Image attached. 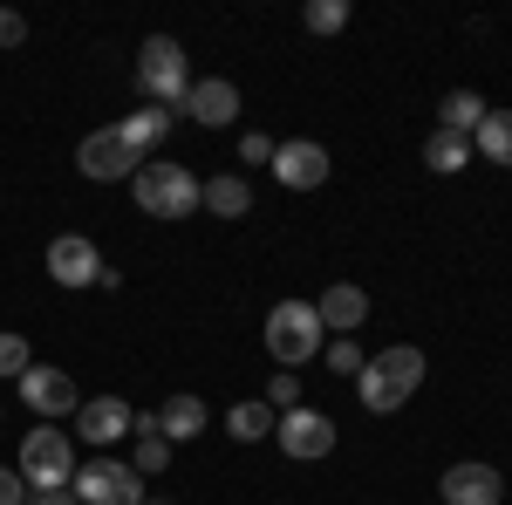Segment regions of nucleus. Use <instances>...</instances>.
<instances>
[{"instance_id":"obj_1","label":"nucleus","mask_w":512,"mask_h":505,"mask_svg":"<svg viewBox=\"0 0 512 505\" xmlns=\"http://www.w3.org/2000/svg\"><path fill=\"white\" fill-rule=\"evenodd\" d=\"M417 383H424V349L396 342V349H383V355H369V362H362L355 396H362V410H369V417H390V410H403V403L417 396Z\"/></svg>"},{"instance_id":"obj_2","label":"nucleus","mask_w":512,"mask_h":505,"mask_svg":"<svg viewBox=\"0 0 512 505\" xmlns=\"http://www.w3.org/2000/svg\"><path fill=\"white\" fill-rule=\"evenodd\" d=\"M321 349H328V328H321L315 301H274V314H267V355L280 369H301Z\"/></svg>"},{"instance_id":"obj_3","label":"nucleus","mask_w":512,"mask_h":505,"mask_svg":"<svg viewBox=\"0 0 512 505\" xmlns=\"http://www.w3.org/2000/svg\"><path fill=\"white\" fill-rule=\"evenodd\" d=\"M130 192H137V205L151 219H192L198 212V178L185 164H171V157H144L137 178H130Z\"/></svg>"},{"instance_id":"obj_4","label":"nucleus","mask_w":512,"mask_h":505,"mask_svg":"<svg viewBox=\"0 0 512 505\" xmlns=\"http://www.w3.org/2000/svg\"><path fill=\"white\" fill-rule=\"evenodd\" d=\"M21 478H28V492H62L69 478H76V437L55 424H41L21 437Z\"/></svg>"},{"instance_id":"obj_5","label":"nucleus","mask_w":512,"mask_h":505,"mask_svg":"<svg viewBox=\"0 0 512 505\" xmlns=\"http://www.w3.org/2000/svg\"><path fill=\"white\" fill-rule=\"evenodd\" d=\"M137 89L158 103V110H178L185 103V89H192V62H185V48L171 35H151L137 48Z\"/></svg>"},{"instance_id":"obj_6","label":"nucleus","mask_w":512,"mask_h":505,"mask_svg":"<svg viewBox=\"0 0 512 505\" xmlns=\"http://www.w3.org/2000/svg\"><path fill=\"white\" fill-rule=\"evenodd\" d=\"M69 492H76L82 505H144L151 492H144V478L123 465V458H89V465H76V478H69Z\"/></svg>"},{"instance_id":"obj_7","label":"nucleus","mask_w":512,"mask_h":505,"mask_svg":"<svg viewBox=\"0 0 512 505\" xmlns=\"http://www.w3.org/2000/svg\"><path fill=\"white\" fill-rule=\"evenodd\" d=\"M21 403L35 410L41 424H55V417H76L82 410V389L69 369H48V362H35L28 376H21Z\"/></svg>"},{"instance_id":"obj_8","label":"nucleus","mask_w":512,"mask_h":505,"mask_svg":"<svg viewBox=\"0 0 512 505\" xmlns=\"http://www.w3.org/2000/svg\"><path fill=\"white\" fill-rule=\"evenodd\" d=\"M137 164H144V157L117 137V123H110V130H89V137H82V151H76V171H82V178H96V185L137 178Z\"/></svg>"},{"instance_id":"obj_9","label":"nucleus","mask_w":512,"mask_h":505,"mask_svg":"<svg viewBox=\"0 0 512 505\" xmlns=\"http://www.w3.org/2000/svg\"><path fill=\"white\" fill-rule=\"evenodd\" d=\"M274 444L287 451V458H301V465H308V458H328V451H335V417L301 403V410H287V417L274 424Z\"/></svg>"},{"instance_id":"obj_10","label":"nucleus","mask_w":512,"mask_h":505,"mask_svg":"<svg viewBox=\"0 0 512 505\" xmlns=\"http://www.w3.org/2000/svg\"><path fill=\"white\" fill-rule=\"evenodd\" d=\"M137 424V410L123 403V396H82L76 410V444H96V451H117L123 437Z\"/></svg>"},{"instance_id":"obj_11","label":"nucleus","mask_w":512,"mask_h":505,"mask_svg":"<svg viewBox=\"0 0 512 505\" xmlns=\"http://www.w3.org/2000/svg\"><path fill=\"white\" fill-rule=\"evenodd\" d=\"M274 178L287 192H321V185H328V144H315V137L274 144Z\"/></svg>"},{"instance_id":"obj_12","label":"nucleus","mask_w":512,"mask_h":505,"mask_svg":"<svg viewBox=\"0 0 512 505\" xmlns=\"http://www.w3.org/2000/svg\"><path fill=\"white\" fill-rule=\"evenodd\" d=\"M48 273H55V287H103V253H96V239H82V233L48 239Z\"/></svg>"},{"instance_id":"obj_13","label":"nucleus","mask_w":512,"mask_h":505,"mask_svg":"<svg viewBox=\"0 0 512 505\" xmlns=\"http://www.w3.org/2000/svg\"><path fill=\"white\" fill-rule=\"evenodd\" d=\"M437 499L444 505H499L506 499V478L492 465H478V458H465V465H451L437 478Z\"/></svg>"},{"instance_id":"obj_14","label":"nucleus","mask_w":512,"mask_h":505,"mask_svg":"<svg viewBox=\"0 0 512 505\" xmlns=\"http://www.w3.org/2000/svg\"><path fill=\"white\" fill-rule=\"evenodd\" d=\"M178 110H185L192 123H205V130H226V123H239V89H233L226 76H212V82H192Z\"/></svg>"},{"instance_id":"obj_15","label":"nucleus","mask_w":512,"mask_h":505,"mask_svg":"<svg viewBox=\"0 0 512 505\" xmlns=\"http://www.w3.org/2000/svg\"><path fill=\"white\" fill-rule=\"evenodd\" d=\"M315 314H321V328H335V335H355V328L369 321V294L342 280V287H328V294L315 301Z\"/></svg>"},{"instance_id":"obj_16","label":"nucleus","mask_w":512,"mask_h":505,"mask_svg":"<svg viewBox=\"0 0 512 505\" xmlns=\"http://www.w3.org/2000/svg\"><path fill=\"white\" fill-rule=\"evenodd\" d=\"M130 437H137V444H130V471H137V478L164 471V465H171V451H178V444L164 437L158 417H137V424H130Z\"/></svg>"},{"instance_id":"obj_17","label":"nucleus","mask_w":512,"mask_h":505,"mask_svg":"<svg viewBox=\"0 0 512 505\" xmlns=\"http://www.w3.org/2000/svg\"><path fill=\"white\" fill-rule=\"evenodd\" d=\"M117 137L130 144L137 157H158V144L171 137V110H158V103H144V110H130V117L117 123Z\"/></svg>"},{"instance_id":"obj_18","label":"nucleus","mask_w":512,"mask_h":505,"mask_svg":"<svg viewBox=\"0 0 512 505\" xmlns=\"http://www.w3.org/2000/svg\"><path fill=\"white\" fill-rule=\"evenodd\" d=\"M198 205H205L212 219H246V212H253V185L233 178V171H226V178H205V185H198Z\"/></svg>"},{"instance_id":"obj_19","label":"nucleus","mask_w":512,"mask_h":505,"mask_svg":"<svg viewBox=\"0 0 512 505\" xmlns=\"http://www.w3.org/2000/svg\"><path fill=\"white\" fill-rule=\"evenodd\" d=\"M472 157L512 171V110H485V123L472 130Z\"/></svg>"},{"instance_id":"obj_20","label":"nucleus","mask_w":512,"mask_h":505,"mask_svg":"<svg viewBox=\"0 0 512 505\" xmlns=\"http://www.w3.org/2000/svg\"><path fill=\"white\" fill-rule=\"evenodd\" d=\"M485 110H492V103H485L478 89H451V96L437 103V130H451V137H472L478 123H485Z\"/></svg>"},{"instance_id":"obj_21","label":"nucleus","mask_w":512,"mask_h":505,"mask_svg":"<svg viewBox=\"0 0 512 505\" xmlns=\"http://www.w3.org/2000/svg\"><path fill=\"white\" fill-rule=\"evenodd\" d=\"M274 424H280V417L267 410V403H260V396L226 410V437H233V444H260V437H274Z\"/></svg>"},{"instance_id":"obj_22","label":"nucleus","mask_w":512,"mask_h":505,"mask_svg":"<svg viewBox=\"0 0 512 505\" xmlns=\"http://www.w3.org/2000/svg\"><path fill=\"white\" fill-rule=\"evenodd\" d=\"M424 164H431L437 178H458V171L472 164V137H451V130H431V144H424Z\"/></svg>"},{"instance_id":"obj_23","label":"nucleus","mask_w":512,"mask_h":505,"mask_svg":"<svg viewBox=\"0 0 512 505\" xmlns=\"http://www.w3.org/2000/svg\"><path fill=\"white\" fill-rule=\"evenodd\" d=\"M205 417H212V410H205L198 396H171V403L158 410V424H164V437H171V444H185V437H198V430H205Z\"/></svg>"},{"instance_id":"obj_24","label":"nucleus","mask_w":512,"mask_h":505,"mask_svg":"<svg viewBox=\"0 0 512 505\" xmlns=\"http://www.w3.org/2000/svg\"><path fill=\"white\" fill-rule=\"evenodd\" d=\"M28 369H35V355H28V335L0 328V383H21Z\"/></svg>"},{"instance_id":"obj_25","label":"nucleus","mask_w":512,"mask_h":505,"mask_svg":"<svg viewBox=\"0 0 512 505\" xmlns=\"http://www.w3.org/2000/svg\"><path fill=\"white\" fill-rule=\"evenodd\" d=\"M308 35H342L349 28V0H308Z\"/></svg>"},{"instance_id":"obj_26","label":"nucleus","mask_w":512,"mask_h":505,"mask_svg":"<svg viewBox=\"0 0 512 505\" xmlns=\"http://www.w3.org/2000/svg\"><path fill=\"white\" fill-rule=\"evenodd\" d=\"M260 403H267L274 417H287V410H301V376H294V369H280L274 383H267V396H260Z\"/></svg>"},{"instance_id":"obj_27","label":"nucleus","mask_w":512,"mask_h":505,"mask_svg":"<svg viewBox=\"0 0 512 505\" xmlns=\"http://www.w3.org/2000/svg\"><path fill=\"white\" fill-rule=\"evenodd\" d=\"M362 362H369V355L355 349V335H335V342H328V369H335V376H362Z\"/></svg>"},{"instance_id":"obj_28","label":"nucleus","mask_w":512,"mask_h":505,"mask_svg":"<svg viewBox=\"0 0 512 505\" xmlns=\"http://www.w3.org/2000/svg\"><path fill=\"white\" fill-rule=\"evenodd\" d=\"M239 157H246V164H274V137L246 130V137H239Z\"/></svg>"},{"instance_id":"obj_29","label":"nucleus","mask_w":512,"mask_h":505,"mask_svg":"<svg viewBox=\"0 0 512 505\" xmlns=\"http://www.w3.org/2000/svg\"><path fill=\"white\" fill-rule=\"evenodd\" d=\"M0 505H28V478L14 465H0Z\"/></svg>"},{"instance_id":"obj_30","label":"nucleus","mask_w":512,"mask_h":505,"mask_svg":"<svg viewBox=\"0 0 512 505\" xmlns=\"http://www.w3.org/2000/svg\"><path fill=\"white\" fill-rule=\"evenodd\" d=\"M21 41H28V21L14 7H0V48H21Z\"/></svg>"},{"instance_id":"obj_31","label":"nucleus","mask_w":512,"mask_h":505,"mask_svg":"<svg viewBox=\"0 0 512 505\" xmlns=\"http://www.w3.org/2000/svg\"><path fill=\"white\" fill-rule=\"evenodd\" d=\"M28 505H82V499L69 492V485H62V492H28Z\"/></svg>"},{"instance_id":"obj_32","label":"nucleus","mask_w":512,"mask_h":505,"mask_svg":"<svg viewBox=\"0 0 512 505\" xmlns=\"http://www.w3.org/2000/svg\"><path fill=\"white\" fill-rule=\"evenodd\" d=\"M144 505H171V499H144Z\"/></svg>"}]
</instances>
